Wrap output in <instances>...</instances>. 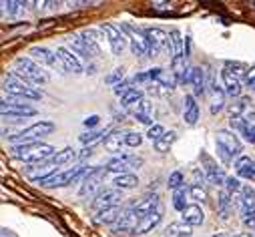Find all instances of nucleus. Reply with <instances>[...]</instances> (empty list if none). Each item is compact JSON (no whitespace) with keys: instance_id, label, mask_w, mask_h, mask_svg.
I'll use <instances>...</instances> for the list:
<instances>
[{"instance_id":"nucleus-1","label":"nucleus","mask_w":255,"mask_h":237,"mask_svg":"<svg viewBox=\"0 0 255 237\" xmlns=\"http://www.w3.org/2000/svg\"><path fill=\"white\" fill-rule=\"evenodd\" d=\"M12 153L18 161L30 163V165H40L44 161H48L54 153V147L48 143H30V145H18L12 147Z\"/></svg>"},{"instance_id":"nucleus-2","label":"nucleus","mask_w":255,"mask_h":237,"mask_svg":"<svg viewBox=\"0 0 255 237\" xmlns=\"http://www.w3.org/2000/svg\"><path fill=\"white\" fill-rule=\"evenodd\" d=\"M215 143H217L219 157H221L225 163H231L233 159H239V157H241L243 143L235 137V133H233V131L219 129V131L215 133Z\"/></svg>"},{"instance_id":"nucleus-3","label":"nucleus","mask_w":255,"mask_h":237,"mask_svg":"<svg viewBox=\"0 0 255 237\" xmlns=\"http://www.w3.org/2000/svg\"><path fill=\"white\" fill-rule=\"evenodd\" d=\"M54 129H56V127H54V123H52V121H38V123H34V125H30V127H26L24 131H20L18 135L8 137V143H12L14 147H18V145L38 143V139H42V137L50 135Z\"/></svg>"},{"instance_id":"nucleus-4","label":"nucleus","mask_w":255,"mask_h":237,"mask_svg":"<svg viewBox=\"0 0 255 237\" xmlns=\"http://www.w3.org/2000/svg\"><path fill=\"white\" fill-rule=\"evenodd\" d=\"M89 171H91V167H87V165H75L73 169H62L56 175H52V177H48V179L40 181V185L42 187H67L73 181L85 177Z\"/></svg>"},{"instance_id":"nucleus-5","label":"nucleus","mask_w":255,"mask_h":237,"mask_svg":"<svg viewBox=\"0 0 255 237\" xmlns=\"http://www.w3.org/2000/svg\"><path fill=\"white\" fill-rule=\"evenodd\" d=\"M2 89H4V93H6L8 97H12V99H22V101H38V99H42V95H40L38 89L28 87V85L16 81L12 75H8V77L4 79Z\"/></svg>"},{"instance_id":"nucleus-6","label":"nucleus","mask_w":255,"mask_h":237,"mask_svg":"<svg viewBox=\"0 0 255 237\" xmlns=\"http://www.w3.org/2000/svg\"><path fill=\"white\" fill-rule=\"evenodd\" d=\"M16 71H20L26 79H30L32 85H44L48 83V75L46 71L30 56H18L16 58Z\"/></svg>"},{"instance_id":"nucleus-7","label":"nucleus","mask_w":255,"mask_h":237,"mask_svg":"<svg viewBox=\"0 0 255 237\" xmlns=\"http://www.w3.org/2000/svg\"><path fill=\"white\" fill-rule=\"evenodd\" d=\"M127 40L131 42V50L135 56H149V44H147V36H145V30L133 26V24H121L119 26Z\"/></svg>"},{"instance_id":"nucleus-8","label":"nucleus","mask_w":255,"mask_h":237,"mask_svg":"<svg viewBox=\"0 0 255 237\" xmlns=\"http://www.w3.org/2000/svg\"><path fill=\"white\" fill-rule=\"evenodd\" d=\"M2 115L4 117H12V118H22V117H34L36 109L30 107L26 101L22 99H12V97H4L2 99Z\"/></svg>"},{"instance_id":"nucleus-9","label":"nucleus","mask_w":255,"mask_h":237,"mask_svg":"<svg viewBox=\"0 0 255 237\" xmlns=\"http://www.w3.org/2000/svg\"><path fill=\"white\" fill-rule=\"evenodd\" d=\"M105 173H107V167H91V171L83 177V185L79 189V195L81 197H87L91 193H95L101 185V181L105 179Z\"/></svg>"},{"instance_id":"nucleus-10","label":"nucleus","mask_w":255,"mask_h":237,"mask_svg":"<svg viewBox=\"0 0 255 237\" xmlns=\"http://www.w3.org/2000/svg\"><path fill=\"white\" fill-rule=\"evenodd\" d=\"M101 30L107 34V38H109V42H111V50H113V54L119 56V54L125 50V46H127V36H125V32H123L119 26L109 24V22L101 24Z\"/></svg>"},{"instance_id":"nucleus-11","label":"nucleus","mask_w":255,"mask_h":237,"mask_svg":"<svg viewBox=\"0 0 255 237\" xmlns=\"http://www.w3.org/2000/svg\"><path fill=\"white\" fill-rule=\"evenodd\" d=\"M147 36V44H149V56H159L163 48H167L169 42V34L161 28H147L145 30Z\"/></svg>"},{"instance_id":"nucleus-12","label":"nucleus","mask_w":255,"mask_h":237,"mask_svg":"<svg viewBox=\"0 0 255 237\" xmlns=\"http://www.w3.org/2000/svg\"><path fill=\"white\" fill-rule=\"evenodd\" d=\"M139 221H141L139 211L129 207L123 213V217L113 225V233H135V229L139 227Z\"/></svg>"},{"instance_id":"nucleus-13","label":"nucleus","mask_w":255,"mask_h":237,"mask_svg":"<svg viewBox=\"0 0 255 237\" xmlns=\"http://www.w3.org/2000/svg\"><path fill=\"white\" fill-rule=\"evenodd\" d=\"M201 161H203V169H205L207 181H209L211 185H225V179H227L225 171H223L211 157H207L205 153H201Z\"/></svg>"},{"instance_id":"nucleus-14","label":"nucleus","mask_w":255,"mask_h":237,"mask_svg":"<svg viewBox=\"0 0 255 237\" xmlns=\"http://www.w3.org/2000/svg\"><path fill=\"white\" fill-rule=\"evenodd\" d=\"M56 56H58V61L62 63V67H65V71L75 73V75L83 73V63H81V58H79L71 48H67V46H58V48H56Z\"/></svg>"},{"instance_id":"nucleus-15","label":"nucleus","mask_w":255,"mask_h":237,"mask_svg":"<svg viewBox=\"0 0 255 237\" xmlns=\"http://www.w3.org/2000/svg\"><path fill=\"white\" fill-rule=\"evenodd\" d=\"M207 89L211 93V107H209V111L213 115H217V113H221L225 109V95L227 93L217 85V81H215L213 75H209V79H207Z\"/></svg>"},{"instance_id":"nucleus-16","label":"nucleus","mask_w":255,"mask_h":237,"mask_svg":"<svg viewBox=\"0 0 255 237\" xmlns=\"http://www.w3.org/2000/svg\"><path fill=\"white\" fill-rule=\"evenodd\" d=\"M121 199H123V195H121L119 189H103V191L97 193V197L93 201V209L103 211L107 207H115V205H119Z\"/></svg>"},{"instance_id":"nucleus-17","label":"nucleus","mask_w":255,"mask_h":237,"mask_svg":"<svg viewBox=\"0 0 255 237\" xmlns=\"http://www.w3.org/2000/svg\"><path fill=\"white\" fill-rule=\"evenodd\" d=\"M30 56H34V61L38 63V65H46V67H50V69H58L62 63L58 61V56H56V52H52L50 48H46V46H34V48H30Z\"/></svg>"},{"instance_id":"nucleus-18","label":"nucleus","mask_w":255,"mask_h":237,"mask_svg":"<svg viewBox=\"0 0 255 237\" xmlns=\"http://www.w3.org/2000/svg\"><path fill=\"white\" fill-rule=\"evenodd\" d=\"M129 207H131V209H137L139 215L143 217V215L153 213V211L159 209V195H157V193H149V195H145L143 199H133V203H131Z\"/></svg>"},{"instance_id":"nucleus-19","label":"nucleus","mask_w":255,"mask_h":237,"mask_svg":"<svg viewBox=\"0 0 255 237\" xmlns=\"http://www.w3.org/2000/svg\"><path fill=\"white\" fill-rule=\"evenodd\" d=\"M167 50H169L171 61H181V58H185V44H183V36H181L179 30H171L169 32Z\"/></svg>"},{"instance_id":"nucleus-20","label":"nucleus","mask_w":255,"mask_h":237,"mask_svg":"<svg viewBox=\"0 0 255 237\" xmlns=\"http://www.w3.org/2000/svg\"><path fill=\"white\" fill-rule=\"evenodd\" d=\"M181 221L187 223L189 227H197V225H203L205 213H203V209L197 203H189V207L181 213Z\"/></svg>"},{"instance_id":"nucleus-21","label":"nucleus","mask_w":255,"mask_h":237,"mask_svg":"<svg viewBox=\"0 0 255 237\" xmlns=\"http://www.w3.org/2000/svg\"><path fill=\"white\" fill-rule=\"evenodd\" d=\"M183 118L189 127H193L199 121V105L193 95H187L183 101Z\"/></svg>"},{"instance_id":"nucleus-22","label":"nucleus","mask_w":255,"mask_h":237,"mask_svg":"<svg viewBox=\"0 0 255 237\" xmlns=\"http://www.w3.org/2000/svg\"><path fill=\"white\" fill-rule=\"evenodd\" d=\"M161 217H163L161 207H159L157 211H153V213L143 215V217H141V221H139V227L135 229V233H133V235H145V233L153 231V229H155V227L161 223Z\"/></svg>"},{"instance_id":"nucleus-23","label":"nucleus","mask_w":255,"mask_h":237,"mask_svg":"<svg viewBox=\"0 0 255 237\" xmlns=\"http://www.w3.org/2000/svg\"><path fill=\"white\" fill-rule=\"evenodd\" d=\"M221 81H223L225 93H227L229 97H241V87H243L241 79H237L235 75H231L229 71L223 69V73H221Z\"/></svg>"},{"instance_id":"nucleus-24","label":"nucleus","mask_w":255,"mask_h":237,"mask_svg":"<svg viewBox=\"0 0 255 237\" xmlns=\"http://www.w3.org/2000/svg\"><path fill=\"white\" fill-rule=\"evenodd\" d=\"M123 209L119 207V205H115V207H107V209H103V211H99L97 213V223L99 225H115L121 217H123Z\"/></svg>"},{"instance_id":"nucleus-25","label":"nucleus","mask_w":255,"mask_h":237,"mask_svg":"<svg viewBox=\"0 0 255 237\" xmlns=\"http://www.w3.org/2000/svg\"><path fill=\"white\" fill-rule=\"evenodd\" d=\"M135 117H137V121H141L143 125L153 127V105L149 101H141L135 107Z\"/></svg>"},{"instance_id":"nucleus-26","label":"nucleus","mask_w":255,"mask_h":237,"mask_svg":"<svg viewBox=\"0 0 255 237\" xmlns=\"http://www.w3.org/2000/svg\"><path fill=\"white\" fill-rule=\"evenodd\" d=\"M165 235L167 237H191L193 235V227H189L183 221H175L165 227Z\"/></svg>"},{"instance_id":"nucleus-27","label":"nucleus","mask_w":255,"mask_h":237,"mask_svg":"<svg viewBox=\"0 0 255 237\" xmlns=\"http://www.w3.org/2000/svg\"><path fill=\"white\" fill-rule=\"evenodd\" d=\"M113 185H115V189H119V191H123V189H135V187L139 185V179H137V175H133V173L115 175Z\"/></svg>"},{"instance_id":"nucleus-28","label":"nucleus","mask_w":255,"mask_h":237,"mask_svg":"<svg viewBox=\"0 0 255 237\" xmlns=\"http://www.w3.org/2000/svg\"><path fill=\"white\" fill-rule=\"evenodd\" d=\"M191 85H193V93H195V97H199V95L205 93L207 81H205V73H203V69H199V67H193V69H191Z\"/></svg>"},{"instance_id":"nucleus-29","label":"nucleus","mask_w":255,"mask_h":237,"mask_svg":"<svg viewBox=\"0 0 255 237\" xmlns=\"http://www.w3.org/2000/svg\"><path fill=\"white\" fill-rule=\"evenodd\" d=\"M81 38H83V42L87 44V48L91 50V54L93 56H99L101 54V38H99V34H97V30H83L81 32Z\"/></svg>"},{"instance_id":"nucleus-30","label":"nucleus","mask_w":255,"mask_h":237,"mask_svg":"<svg viewBox=\"0 0 255 237\" xmlns=\"http://www.w3.org/2000/svg\"><path fill=\"white\" fill-rule=\"evenodd\" d=\"M121 145H125V135H121V131H111L105 137V149H109L111 153L121 155Z\"/></svg>"},{"instance_id":"nucleus-31","label":"nucleus","mask_w":255,"mask_h":237,"mask_svg":"<svg viewBox=\"0 0 255 237\" xmlns=\"http://www.w3.org/2000/svg\"><path fill=\"white\" fill-rule=\"evenodd\" d=\"M69 44H71L73 52H75L79 58H91V56H93V54H91V50L87 48V44L83 42L81 34H73V36L69 38Z\"/></svg>"},{"instance_id":"nucleus-32","label":"nucleus","mask_w":255,"mask_h":237,"mask_svg":"<svg viewBox=\"0 0 255 237\" xmlns=\"http://www.w3.org/2000/svg\"><path fill=\"white\" fill-rule=\"evenodd\" d=\"M231 207H233V203H231V193H227L225 189L219 191V195H217V211H219L221 219H227V217H229Z\"/></svg>"},{"instance_id":"nucleus-33","label":"nucleus","mask_w":255,"mask_h":237,"mask_svg":"<svg viewBox=\"0 0 255 237\" xmlns=\"http://www.w3.org/2000/svg\"><path fill=\"white\" fill-rule=\"evenodd\" d=\"M107 171H111V173H115V175H125V173H129V165H127V159H123V157H113V159H109L107 161Z\"/></svg>"},{"instance_id":"nucleus-34","label":"nucleus","mask_w":255,"mask_h":237,"mask_svg":"<svg viewBox=\"0 0 255 237\" xmlns=\"http://www.w3.org/2000/svg\"><path fill=\"white\" fill-rule=\"evenodd\" d=\"M187 195H189V189H185V187L173 191V207H175L179 213H183V211L189 207V203H187Z\"/></svg>"},{"instance_id":"nucleus-35","label":"nucleus","mask_w":255,"mask_h":237,"mask_svg":"<svg viewBox=\"0 0 255 237\" xmlns=\"http://www.w3.org/2000/svg\"><path fill=\"white\" fill-rule=\"evenodd\" d=\"M175 141H177V133H175V131H169V133L163 135V139H159V141L153 143V145H155V151H157V153H167Z\"/></svg>"},{"instance_id":"nucleus-36","label":"nucleus","mask_w":255,"mask_h":237,"mask_svg":"<svg viewBox=\"0 0 255 237\" xmlns=\"http://www.w3.org/2000/svg\"><path fill=\"white\" fill-rule=\"evenodd\" d=\"M241 201H243V205H241V213H243V211H249V209L255 205V191H253V187L243 185V191H241Z\"/></svg>"},{"instance_id":"nucleus-37","label":"nucleus","mask_w":255,"mask_h":237,"mask_svg":"<svg viewBox=\"0 0 255 237\" xmlns=\"http://www.w3.org/2000/svg\"><path fill=\"white\" fill-rule=\"evenodd\" d=\"M113 129H105V131H89V133H83L81 135V143L83 145H95L101 137H107Z\"/></svg>"},{"instance_id":"nucleus-38","label":"nucleus","mask_w":255,"mask_h":237,"mask_svg":"<svg viewBox=\"0 0 255 237\" xmlns=\"http://www.w3.org/2000/svg\"><path fill=\"white\" fill-rule=\"evenodd\" d=\"M143 101V91L141 89H133L127 97L121 99V105L123 107H133V105H139Z\"/></svg>"},{"instance_id":"nucleus-39","label":"nucleus","mask_w":255,"mask_h":237,"mask_svg":"<svg viewBox=\"0 0 255 237\" xmlns=\"http://www.w3.org/2000/svg\"><path fill=\"white\" fill-rule=\"evenodd\" d=\"M167 187H169V189H173V191H177V189L185 187V177H183V173H181V171H173V173L169 175V179H167Z\"/></svg>"},{"instance_id":"nucleus-40","label":"nucleus","mask_w":255,"mask_h":237,"mask_svg":"<svg viewBox=\"0 0 255 237\" xmlns=\"http://www.w3.org/2000/svg\"><path fill=\"white\" fill-rule=\"evenodd\" d=\"M189 195L193 197V201H207V191H205V185H191L189 187Z\"/></svg>"},{"instance_id":"nucleus-41","label":"nucleus","mask_w":255,"mask_h":237,"mask_svg":"<svg viewBox=\"0 0 255 237\" xmlns=\"http://www.w3.org/2000/svg\"><path fill=\"white\" fill-rule=\"evenodd\" d=\"M225 71H229V73L235 75L237 79H245V73H247L245 65H241V63H231V61L225 63Z\"/></svg>"},{"instance_id":"nucleus-42","label":"nucleus","mask_w":255,"mask_h":237,"mask_svg":"<svg viewBox=\"0 0 255 237\" xmlns=\"http://www.w3.org/2000/svg\"><path fill=\"white\" fill-rule=\"evenodd\" d=\"M249 99H241V101H237V103H233V105H229V118H241V115H243V111H245V103H247Z\"/></svg>"},{"instance_id":"nucleus-43","label":"nucleus","mask_w":255,"mask_h":237,"mask_svg":"<svg viewBox=\"0 0 255 237\" xmlns=\"http://www.w3.org/2000/svg\"><path fill=\"white\" fill-rule=\"evenodd\" d=\"M225 191L231 193V195L243 191V185H241V181H239V177H227V179H225Z\"/></svg>"},{"instance_id":"nucleus-44","label":"nucleus","mask_w":255,"mask_h":237,"mask_svg":"<svg viewBox=\"0 0 255 237\" xmlns=\"http://www.w3.org/2000/svg\"><path fill=\"white\" fill-rule=\"evenodd\" d=\"M133 91V87H131V81H123V83H119V85H115L113 87V95L115 97H127V95H129Z\"/></svg>"},{"instance_id":"nucleus-45","label":"nucleus","mask_w":255,"mask_h":237,"mask_svg":"<svg viewBox=\"0 0 255 237\" xmlns=\"http://www.w3.org/2000/svg\"><path fill=\"white\" fill-rule=\"evenodd\" d=\"M143 143V135L137 133V131H129V133H125V145L127 147H139Z\"/></svg>"},{"instance_id":"nucleus-46","label":"nucleus","mask_w":255,"mask_h":237,"mask_svg":"<svg viewBox=\"0 0 255 237\" xmlns=\"http://www.w3.org/2000/svg\"><path fill=\"white\" fill-rule=\"evenodd\" d=\"M26 4L24 2H2V8H4V14H8V16H14V14H18L22 8H24Z\"/></svg>"},{"instance_id":"nucleus-47","label":"nucleus","mask_w":255,"mask_h":237,"mask_svg":"<svg viewBox=\"0 0 255 237\" xmlns=\"http://www.w3.org/2000/svg\"><path fill=\"white\" fill-rule=\"evenodd\" d=\"M241 135L245 137V141H249L251 145H255V125H251L247 118H245V125L241 129Z\"/></svg>"},{"instance_id":"nucleus-48","label":"nucleus","mask_w":255,"mask_h":237,"mask_svg":"<svg viewBox=\"0 0 255 237\" xmlns=\"http://www.w3.org/2000/svg\"><path fill=\"white\" fill-rule=\"evenodd\" d=\"M123 81H125V71H123V69H115V71L105 79V83H107V85H113V87L119 85V83H123Z\"/></svg>"},{"instance_id":"nucleus-49","label":"nucleus","mask_w":255,"mask_h":237,"mask_svg":"<svg viewBox=\"0 0 255 237\" xmlns=\"http://www.w3.org/2000/svg\"><path fill=\"white\" fill-rule=\"evenodd\" d=\"M167 131L161 127V125H153V127H149V131H147V137L153 141V143H157L159 139H163V135H165Z\"/></svg>"},{"instance_id":"nucleus-50","label":"nucleus","mask_w":255,"mask_h":237,"mask_svg":"<svg viewBox=\"0 0 255 237\" xmlns=\"http://www.w3.org/2000/svg\"><path fill=\"white\" fill-rule=\"evenodd\" d=\"M237 177L253 181L255 179V167H237Z\"/></svg>"},{"instance_id":"nucleus-51","label":"nucleus","mask_w":255,"mask_h":237,"mask_svg":"<svg viewBox=\"0 0 255 237\" xmlns=\"http://www.w3.org/2000/svg\"><path fill=\"white\" fill-rule=\"evenodd\" d=\"M243 85H245L247 89H253V91H255V65L247 69L245 79H243Z\"/></svg>"},{"instance_id":"nucleus-52","label":"nucleus","mask_w":255,"mask_h":237,"mask_svg":"<svg viewBox=\"0 0 255 237\" xmlns=\"http://www.w3.org/2000/svg\"><path fill=\"white\" fill-rule=\"evenodd\" d=\"M243 223L249 225V227H255V205L249 209V211H243Z\"/></svg>"},{"instance_id":"nucleus-53","label":"nucleus","mask_w":255,"mask_h":237,"mask_svg":"<svg viewBox=\"0 0 255 237\" xmlns=\"http://www.w3.org/2000/svg\"><path fill=\"white\" fill-rule=\"evenodd\" d=\"M99 121H101V118H99V115H91V117H87V118H85V121H83V125H85L87 129L95 131V127L99 125Z\"/></svg>"},{"instance_id":"nucleus-54","label":"nucleus","mask_w":255,"mask_h":237,"mask_svg":"<svg viewBox=\"0 0 255 237\" xmlns=\"http://www.w3.org/2000/svg\"><path fill=\"white\" fill-rule=\"evenodd\" d=\"M229 125H231L233 131H239L241 133V129L245 125V118H229Z\"/></svg>"},{"instance_id":"nucleus-55","label":"nucleus","mask_w":255,"mask_h":237,"mask_svg":"<svg viewBox=\"0 0 255 237\" xmlns=\"http://www.w3.org/2000/svg\"><path fill=\"white\" fill-rule=\"evenodd\" d=\"M149 81H151L149 71H145V73H137V75L133 77V83H149Z\"/></svg>"},{"instance_id":"nucleus-56","label":"nucleus","mask_w":255,"mask_h":237,"mask_svg":"<svg viewBox=\"0 0 255 237\" xmlns=\"http://www.w3.org/2000/svg\"><path fill=\"white\" fill-rule=\"evenodd\" d=\"M91 155H93V149L89 147V149H83V151H81V155H79V159H81V161H85V159H89Z\"/></svg>"},{"instance_id":"nucleus-57","label":"nucleus","mask_w":255,"mask_h":237,"mask_svg":"<svg viewBox=\"0 0 255 237\" xmlns=\"http://www.w3.org/2000/svg\"><path fill=\"white\" fill-rule=\"evenodd\" d=\"M153 6H155V10H167V8H169V4H167V2H155Z\"/></svg>"},{"instance_id":"nucleus-58","label":"nucleus","mask_w":255,"mask_h":237,"mask_svg":"<svg viewBox=\"0 0 255 237\" xmlns=\"http://www.w3.org/2000/svg\"><path fill=\"white\" fill-rule=\"evenodd\" d=\"M247 121H249L251 125H255V111H251V113H249V117H247Z\"/></svg>"},{"instance_id":"nucleus-59","label":"nucleus","mask_w":255,"mask_h":237,"mask_svg":"<svg viewBox=\"0 0 255 237\" xmlns=\"http://www.w3.org/2000/svg\"><path fill=\"white\" fill-rule=\"evenodd\" d=\"M233 237H253L251 233H237V235H233Z\"/></svg>"},{"instance_id":"nucleus-60","label":"nucleus","mask_w":255,"mask_h":237,"mask_svg":"<svg viewBox=\"0 0 255 237\" xmlns=\"http://www.w3.org/2000/svg\"><path fill=\"white\" fill-rule=\"evenodd\" d=\"M213 237H231V235H227V233H215Z\"/></svg>"},{"instance_id":"nucleus-61","label":"nucleus","mask_w":255,"mask_h":237,"mask_svg":"<svg viewBox=\"0 0 255 237\" xmlns=\"http://www.w3.org/2000/svg\"><path fill=\"white\" fill-rule=\"evenodd\" d=\"M251 6H255V2H251Z\"/></svg>"}]
</instances>
